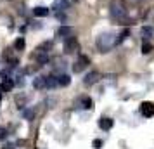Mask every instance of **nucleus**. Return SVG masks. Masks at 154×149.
I'll return each instance as SVG.
<instances>
[{
	"label": "nucleus",
	"instance_id": "24",
	"mask_svg": "<svg viewBox=\"0 0 154 149\" xmlns=\"http://www.w3.org/2000/svg\"><path fill=\"white\" fill-rule=\"evenodd\" d=\"M56 17H57V19H61V21H64V19H66V17H64V14H61V12H57Z\"/></svg>",
	"mask_w": 154,
	"mask_h": 149
},
{
	"label": "nucleus",
	"instance_id": "26",
	"mask_svg": "<svg viewBox=\"0 0 154 149\" xmlns=\"http://www.w3.org/2000/svg\"><path fill=\"white\" fill-rule=\"evenodd\" d=\"M130 2H132V4H137V2H140V0H130Z\"/></svg>",
	"mask_w": 154,
	"mask_h": 149
},
{
	"label": "nucleus",
	"instance_id": "14",
	"mask_svg": "<svg viewBox=\"0 0 154 149\" xmlns=\"http://www.w3.org/2000/svg\"><path fill=\"white\" fill-rule=\"evenodd\" d=\"M36 61H38V64H40V66L47 64V63H49V54H47V52H40V50H38V54H36Z\"/></svg>",
	"mask_w": 154,
	"mask_h": 149
},
{
	"label": "nucleus",
	"instance_id": "4",
	"mask_svg": "<svg viewBox=\"0 0 154 149\" xmlns=\"http://www.w3.org/2000/svg\"><path fill=\"white\" fill-rule=\"evenodd\" d=\"M88 63H90V59H88L87 56H83V54H82V56L78 57L76 63L73 64V71H75V73H80V71L83 70V68H87V66H88Z\"/></svg>",
	"mask_w": 154,
	"mask_h": 149
},
{
	"label": "nucleus",
	"instance_id": "8",
	"mask_svg": "<svg viewBox=\"0 0 154 149\" xmlns=\"http://www.w3.org/2000/svg\"><path fill=\"white\" fill-rule=\"evenodd\" d=\"M71 35H73V29L69 26H61V28L57 29V36H61V38H68Z\"/></svg>",
	"mask_w": 154,
	"mask_h": 149
},
{
	"label": "nucleus",
	"instance_id": "2",
	"mask_svg": "<svg viewBox=\"0 0 154 149\" xmlns=\"http://www.w3.org/2000/svg\"><path fill=\"white\" fill-rule=\"evenodd\" d=\"M95 45H97L99 52H109L116 45V36L112 35V33H102V35L97 36Z\"/></svg>",
	"mask_w": 154,
	"mask_h": 149
},
{
	"label": "nucleus",
	"instance_id": "16",
	"mask_svg": "<svg viewBox=\"0 0 154 149\" xmlns=\"http://www.w3.org/2000/svg\"><path fill=\"white\" fill-rule=\"evenodd\" d=\"M99 127L102 128V130H109V128L112 127V120H111V118H100Z\"/></svg>",
	"mask_w": 154,
	"mask_h": 149
},
{
	"label": "nucleus",
	"instance_id": "1",
	"mask_svg": "<svg viewBox=\"0 0 154 149\" xmlns=\"http://www.w3.org/2000/svg\"><path fill=\"white\" fill-rule=\"evenodd\" d=\"M109 12H111V17L116 19L119 24H128V19H126V9L125 4L121 0H112L111 5H109Z\"/></svg>",
	"mask_w": 154,
	"mask_h": 149
},
{
	"label": "nucleus",
	"instance_id": "15",
	"mask_svg": "<svg viewBox=\"0 0 154 149\" xmlns=\"http://www.w3.org/2000/svg\"><path fill=\"white\" fill-rule=\"evenodd\" d=\"M69 83H71V78L68 76V75H59V76H57V85L68 87Z\"/></svg>",
	"mask_w": 154,
	"mask_h": 149
},
{
	"label": "nucleus",
	"instance_id": "25",
	"mask_svg": "<svg viewBox=\"0 0 154 149\" xmlns=\"http://www.w3.org/2000/svg\"><path fill=\"white\" fill-rule=\"evenodd\" d=\"M4 149H16V146H14V144H5Z\"/></svg>",
	"mask_w": 154,
	"mask_h": 149
},
{
	"label": "nucleus",
	"instance_id": "12",
	"mask_svg": "<svg viewBox=\"0 0 154 149\" xmlns=\"http://www.w3.org/2000/svg\"><path fill=\"white\" fill-rule=\"evenodd\" d=\"M33 87H35L36 90L45 88V76H36V78L33 80Z\"/></svg>",
	"mask_w": 154,
	"mask_h": 149
},
{
	"label": "nucleus",
	"instance_id": "5",
	"mask_svg": "<svg viewBox=\"0 0 154 149\" xmlns=\"http://www.w3.org/2000/svg\"><path fill=\"white\" fill-rule=\"evenodd\" d=\"M140 113L144 114L146 118H151L154 116V102H142V106H140Z\"/></svg>",
	"mask_w": 154,
	"mask_h": 149
},
{
	"label": "nucleus",
	"instance_id": "9",
	"mask_svg": "<svg viewBox=\"0 0 154 149\" xmlns=\"http://www.w3.org/2000/svg\"><path fill=\"white\" fill-rule=\"evenodd\" d=\"M14 101H16V106H17L19 109H21V107H24V106H26V101H28V95H24V94H17V95L14 97Z\"/></svg>",
	"mask_w": 154,
	"mask_h": 149
},
{
	"label": "nucleus",
	"instance_id": "18",
	"mask_svg": "<svg viewBox=\"0 0 154 149\" xmlns=\"http://www.w3.org/2000/svg\"><path fill=\"white\" fill-rule=\"evenodd\" d=\"M23 116H24V118H26L28 121H31L33 118H35V109H33V107H29V109H24Z\"/></svg>",
	"mask_w": 154,
	"mask_h": 149
},
{
	"label": "nucleus",
	"instance_id": "19",
	"mask_svg": "<svg viewBox=\"0 0 154 149\" xmlns=\"http://www.w3.org/2000/svg\"><path fill=\"white\" fill-rule=\"evenodd\" d=\"M152 49L154 47H152V43L151 42H147L146 40V42L142 43V54H149V52H152Z\"/></svg>",
	"mask_w": 154,
	"mask_h": 149
},
{
	"label": "nucleus",
	"instance_id": "6",
	"mask_svg": "<svg viewBox=\"0 0 154 149\" xmlns=\"http://www.w3.org/2000/svg\"><path fill=\"white\" fill-rule=\"evenodd\" d=\"M99 76H100V75H99L97 71H90V73H87V75H85L83 83L87 87H92L94 83H97V82H99Z\"/></svg>",
	"mask_w": 154,
	"mask_h": 149
},
{
	"label": "nucleus",
	"instance_id": "3",
	"mask_svg": "<svg viewBox=\"0 0 154 149\" xmlns=\"http://www.w3.org/2000/svg\"><path fill=\"white\" fill-rule=\"evenodd\" d=\"M78 47H80V45H78L75 36H68V38H66V42H64V52H66V54H75L78 50Z\"/></svg>",
	"mask_w": 154,
	"mask_h": 149
},
{
	"label": "nucleus",
	"instance_id": "11",
	"mask_svg": "<svg viewBox=\"0 0 154 149\" xmlns=\"http://www.w3.org/2000/svg\"><path fill=\"white\" fill-rule=\"evenodd\" d=\"M140 35H142V38H144V40H149V38H152L154 29L151 28V26H144V28L140 29Z\"/></svg>",
	"mask_w": 154,
	"mask_h": 149
},
{
	"label": "nucleus",
	"instance_id": "27",
	"mask_svg": "<svg viewBox=\"0 0 154 149\" xmlns=\"http://www.w3.org/2000/svg\"><path fill=\"white\" fill-rule=\"evenodd\" d=\"M0 92H4V88H2V85H0Z\"/></svg>",
	"mask_w": 154,
	"mask_h": 149
},
{
	"label": "nucleus",
	"instance_id": "22",
	"mask_svg": "<svg viewBox=\"0 0 154 149\" xmlns=\"http://www.w3.org/2000/svg\"><path fill=\"white\" fill-rule=\"evenodd\" d=\"M5 137H7V130H5L4 127H0V141H4Z\"/></svg>",
	"mask_w": 154,
	"mask_h": 149
},
{
	"label": "nucleus",
	"instance_id": "21",
	"mask_svg": "<svg viewBox=\"0 0 154 149\" xmlns=\"http://www.w3.org/2000/svg\"><path fill=\"white\" fill-rule=\"evenodd\" d=\"M128 35H130V31H128V29H123V31H121V35H119L118 38H116V43H121Z\"/></svg>",
	"mask_w": 154,
	"mask_h": 149
},
{
	"label": "nucleus",
	"instance_id": "13",
	"mask_svg": "<svg viewBox=\"0 0 154 149\" xmlns=\"http://www.w3.org/2000/svg\"><path fill=\"white\" fill-rule=\"evenodd\" d=\"M57 87V78L56 76H45V88H56Z\"/></svg>",
	"mask_w": 154,
	"mask_h": 149
},
{
	"label": "nucleus",
	"instance_id": "23",
	"mask_svg": "<svg viewBox=\"0 0 154 149\" xmlns=\"http://www.w3.org/2000/svg\"><path fill=\"white\" fill-rule=\"evenodd\" d=\"M100 146H102V141L95 139V141H94V147H95V149H100Z\"/></svg>",
	"mask_w": 154,
	"mask_h": 149
},
{
	"label": "nucleus",
	"instance_id": "10",
	"mask_svg": "<svg viewBox=\"0 0 154 149\" xmlns=\"http://www.w3.org/2000/svg\"><path fill=\"white\" fill-rule=\"evenodd\" d=\"M33 14H35L36 17H45V16H49V9L43 7V5H38V7L33 9Z\"/></svg>",
	"mask_w": 154,
	"mask_h": 149
},
{
	"label": "nucleus",
	"instance_id": "17",
	"mask_svg": "<svg viewBox=\"0 0 154 149\" xmlns=\"http://www.w3.org/2000/svg\"><path fill=\"white\" fill-rule=\"evenodd\" d=\"M80 102H82V107H85V109H92V106H94V101L90 97H82Z\"/></svg>",
	"mask_w": 154,
	"mask_h": 149
},
{
	"label": "nucleus",
	"instance_id": "20",
	"mask_svg": "<svg viewBox=\"0 0 154 149\" xmlns=\"http://www.w3.org/2000/svg\"><path fill=\"white\" fill-rule=\"evenodd\" d=\"M14 47H16V50H24V38H17Z\"/></svg>",
	"mask_w": 154,
	"mask_h": 149
},
{
	"label": "nucleus",
	"instance_id": "7",
	"mask_svg": "<svg viewBox=\"0 0 154 149\" xmlns=\"http://www.w3.org/2000/svg\"><path fill=\"white\" fill-rule=\"evenodd\" d=\"M69 7V0H54L52 2V9L56 11V12H63L66 9Z\"/></svg>",
	"mask_w": 154,
	"mask_h": 149
}]
</instances>
